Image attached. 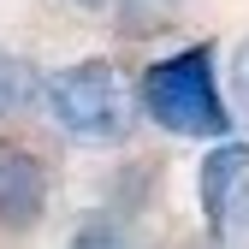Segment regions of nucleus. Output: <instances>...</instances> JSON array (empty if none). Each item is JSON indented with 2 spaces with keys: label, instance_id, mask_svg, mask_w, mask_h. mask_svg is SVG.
I'll return each instance as SVG.
<instances>
[{
  "label": "nucleus",
  "instance_id": "8",
  "mask_svg": "<svg viewBox=\"0 0 249 249\" xmlns=\"http://www.w3.org/2000/svg\"><path fill=\"white\" fill-rule=\"evenodd\" d=\"M231 95H237V107L249 113V42L231 53Z\"/></svg>",
  "mask_w": 249,
  "mask_h": 249
},
{
  "label": "nucleus",
  "instance_id": "5",
  "mask_svg": "<svg viewBox=\"0 0 249 249\" xmlns=\"http://www.w3.org/2000/svg\"><path fill=\"white\" fill-rule=\"evenodd\" d=\"M30 101H42V77H36V66L0 48V119H6V113H24Z\"/></svg>",
  "mask_w": 249,
  "mask_h": 249
},
{
  "label": "nucleus",
  "instance_id": "2",
  "mask_svg": "<svg viewBox=\"0 0 249 249\" xmlns=\"http://www.w3.org/2000/svg\"><path fill=\"white\" fill-rule=\"evenodd\" d=\"M42 107L77 142H124L137 119V95L113 59H77V66H59L53 77H42Z\"/></svg>",
  "mask_w": 249,
  "mask_h": 249
},
{
  "label": "nucleus",
  "instance_id": "4",
  "mask_svg": "<svg viewBox=\"0 0 249 249\" xmlns=\"http://www.w3.org/2000/svg\"><path fill=\"white\" fill-rule=\"evenodd\" d=\"M48 196H53V178L42 166V154H30L24 142H0V231L42 226Z\"/></svg>",
  "mask_w": 249,
  "mask_h": 249
},
{
  "label": "nucleus",
  "instance_id": "3",
  "mask_svg": "<svg viewBox=\"0 0 249 249\" xmlns=\"http://www.w3.org/2000/svg\"><path fill=\"white\" fill-rule=\"evenodd\" d=\"M202 220L213 249H249V142L220 137L202 160Z\"/></svg>",
  "mask_w": 249,
  "mask_h": 249
},
{
  "label": "nucleus",
  "instance_id": "1",
  "mask_svg": "<svg viewBox=\"0 0 249 249\" xmlns=\"http://www.w3.org/2000/svg\"><path fill=\"white\" fill-rule=\"evenodd\" d=\"M137 107L172 137H196V142H220L231 137V107L213 77V48H178L172 59H154L137 83Z\"/></svg>",
  "mask_w": 249,
  "mask_h": 249
},
{
  "label": "nucleus",
  "instance_id": "7",
  "mask_svg": "<svg viewBox=\"0 0 249 249\" xmlns=\"http://www.w3.org/2000/svg\"><path fill=\"white\" fill-rule=\"evenodd\" d=\"M184 12V0H119L113 6V24L131 30V36H148V30H160Z\"/></svg>",
  "mask_w": 249,
  "mask_h": 249
},
{
  "label": "nucleus",
  "instance_id": "9",
  "mask_svg": "<svg viewBox=\"0 0 249 249\" xmlns=\"http://www.w3.org/2000/svg\"><path fill=\"white\" fill-rule=\"evenodd\" d=\"M66 6H77V12H107V18H113L119 0H66Z\"/></svg>",
  "mask_w": 249,
  "mask_h": 249
},
{
  "label": "nucleus",
  "instance_id": "6",
  "mask_svg": "<svg viewBox=\"0 0 249 249\" xmlns=\"http://www.w3.org/2000/svg\"><path fill=\"white\" fill-rule=\"evenodd\" d=\"M71 249H142V237L124 220H113V213H89V220L71 231Z\"/></svg>",
  "mask_w": 249,
  "mask_h": 249
}]
</instances>
